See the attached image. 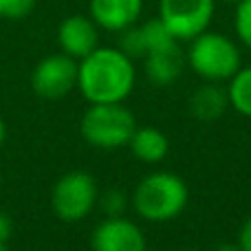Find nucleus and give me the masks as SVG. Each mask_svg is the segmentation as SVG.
Returning a JSON list of instances; mask_svg holds the SVG:
<instances>
[{
    "instance_id": "nucleus-1",
    "label": "nucleus",
    "mask_w": 251,
    "mask_h": 251,
    "mask_svg": "<svg viewBox=\"0 0 251 251\" xmlns=\"http://www.w3.org/2000/svg\"><path fill=\"white\" fill-rule=\"evenodd\" d=\"M137 82L132 57L117 47H97L77 62V88L88 104H122Z\"/></svg>"
},
{
    "instance_id": "nucleus-2",
    "label": "nucleus",
    "mask_w": 251,
    "mask_h": 251,
    "mask_svg": "<svg viewBox=\"0 0 251 251\" xmlns=\"http://www.w3.org/2000/svg\"><path fill=\"white\" fill-rule=\"evenodd\" d=\"M185 62L201 79L221 84L229 82L243 66V55L229 35L207 29L190 40Z\"/></svg>"
},
{
    "instance_id": "nucleus-3",
    "label": "nucleus",
    "mask_w": 251,
    "mask_h": 251,
    "mask_svg": "<svg viewBox=\"0 0 251 251\" xmlns=\"http://www.w3.org/2000/svg\"><path fill=\"white\" fill-rule=\"evenodd\" d=\"M187 185L172 172H154L139 181L132 194L134 212L148 223L176 218L187 205Z\"/></svg>"
},
{
    "instance_id": "nucleus-4",
    "label": "nucleus",
    "mask_w": 251,
    "mask_h": 251,
    "mask_svg": "<svg viewBox=\"0 0 251 251\" xmlns=\"http://www.w3.org/2000/svg\"><path fill=\"white\" fill-rule=\"evenodd\" d=\"M137 130L132 110L122 104H91L79 122V132L86 143L101 150L128 146L132 132Z\"/></svg>"
},
{
    "instance_id": "nucleus-5",
    "label": "nucleus",
    "mask_w": 251,
    "mask_h": 251,
    "mask_svg": "<svg viewBox=\"0 0 251 251\" xmlns=\"http://www.w3.org/2000/svg\"><path fill=\"white\" fill-rule=\"evenodd\" d=\"M100 192L97 181L88 172L73 170L57 178L51 192V207L55 216L64 223H77L86 218L97 205Z\"/></svg>"
},
{
    "instance_id": "nucleus-6",
    "label": "nucleus",
    "mask_w": 251,
    "mask_h": 251,
    "mask_svg": "<svg viewBox=\"0 0 251 251\" xmlns=\"http://www.w3.org/2000/svg\"><path fill=\"white\" fill-rule=\"evenodd\" d=\"M216 0H159L156 16L165 22L174 38L181 42H190L199 33L209 29Z\"/></svg>"
},
{
    "instance_id": "nucleus-7",
    "label": "nucleus",
    "mask_w": 251,
    "mask_h": 251,
    "mask_svg": "<svg viewBox=\"0 0 251 251\" xmlns=\"http://www.w3.org/2000/svg\"><path fill=\"white\" fill-rule=\"evenodd\" d=\"M31 86L42 100L57 101L77 88V60L66 53H51L35 64Z\"/></svg>"
},
{
    "instance_id": "nucleus-8",
    "label": "nucleus",
    "mask_w": 251,
    "mask_h": 251,
    "mask_svg": "<svg viewBox=\"0 0 251 251\" xmlns=\"http://www.w3.org/2000/svg\"><path fill=\"white\" fill-rule=\"evenodd\" d=\"M93 251H148V243L137 223L124 216H106L91 234Z\"/></svg>"
},
{
    "instance_id": "nucleus-9",
    "label": "nucleus",
    "mask_w": 251,
    "mask_h": 251,
    "mask_svg": "<svg viewBox=\"0 0 251 251\" xmlns=\"http://www.w3.org/2000/svg\"><path fill=\"white\" fill-rule=\"evenodd\" d=\"M57 44L62 53L79 62L100 47V26L91 16H69L57 26Z\"/></svg>"
},
{
    "instance_id": "nucleus-10",
    "label": "nucleus",
    "mask_w": 251,
    "mask_h": 251,
    "mask_svg": "<svg viewBox=\"0 0 251 251\" xmlns=\"http://www.w3.org/2000/svg\"><path fill=\"white\" fill-rule=\"evenodd\" d=\"M143 11V0H88V16L95 25L110 33L137 25Z\"/></svg>"
},
{
    "instance_id": "nucleus-11",
    "label": "nucleus",
    "mask_w": 251,
    "mask_h": 251,
    "mask_svg": "<svg viewBox=\"0 0 251 251\" xmlns=\"http://www.w3.org/2000/svg\"><path fill=\"white\" fill-rule=\"evenodd\" d=\"M185 64L187 62L185 53L181 49V42L159 49V51H152L143 57V71H146L148 79L154 86H172L181 77Z\"/></svg>"
},
{
    "instance_id": "nucleus-12",
    "label": "nucleus",
    "mask_w": 251,
    "mask_h": 251,
    "mask_svg": "<svg viewBox=\"0 0 251 251\" xmlns=\"http://www.w3.org/2000/svg\"><path fill=\"white\" fill-rule=\"evenodd\" d=\"M229 108L227 88H223L218 82H207L199 86L190 97V113L199 122H216Z\"/></svg>"
},
{
    "instance_id": "nucleus-13",
    "label": "nucleus",
    "mask_w": 251,
    "mask_h": 251,
    "mask_svg": "<svg viewBox=\"0 0 251 251\" xmlns=\"http://www.w3.org/2000/svg\"><path fill=\"white\" fill-rule=\"evenodd\" d=\"M130 152L143 163H159L168 156L170 152V141L163 134V130L154 128V126H141L132 132L128 141Z\"/></svg>"
},
{
    "instance_id": "nucleus-14",
    "label": "nucleus",
    "mask_w": 251,
    "mask_h": 251,
    "mask_svg": "<svg viewBox=\"0 0 251 251\" xmlns=\"http://www.w3.org/2000/svg\"><path fill=\"white\" fill-rule=\"evenodd\" d=\"M229 106L238 115L251 119V66H240L227 84Z\"/></svg>"
},
{
    "instance_id": "nucleus-15",
    "label": "nucleus",
    "mask_w": 251,
    "mask_h": 251,
    "mask_svg": "<svg viewBox=\"0 0 251 251\" xmlns=\"http://www.w3.org/2000/svg\"><path fill=\"white\" fill-rule=\"evenodd\" d=\"M139 29H141V35H143V44H146V55L152 51H159V49L172 47V44L181 42V40L174 38V33L165 26V22L159 16L139 25Z\"/></svg>"
},
{
    "instance_id": "nucleus-16",
    "label": "nucleus",
    "mask_w": 251,
    "mask_h": 251,
    "mask_svg": "<svg viewBox=\"0 0 251 251\" xmlns=\"http://www.w3.org/2000/svg\"><path fill=\"white\" fill-rule=\"evenodd\" d=\"M128 57L137 60V57H146V44H143V35L139 25H132L128 29L119 31V47Z\"/></svg>"
},
{
    "instance_id": "nucleus-17",
    "label": "nucleus",
    "mask_w": 251,
    "mask_h": 251,
    "mask_svg": "<svg viewBox=\"0 0 251 251\" xmlns=\"http://www.w3.org/2000/svg\"><path fill=\"white\" fill-rule=\"evenodd\" d=\"M234 29L238 40L251 51V0H238L236 2Z\"/></svg>"
},
{
    "instance_id": "nucleus-18",
    "label": "nucleus",
    "mask_w": 251,
    "mask_h": 251,
    "mask_svg": "<svg viewBox=\"0 0 251 251\" xmlns=\"http://www.w3.org/2000/svg\"><path fill=\"white\" fill-rule=\"evenodd\" d=\"M38 0H0V18L4 20H22L35 9Z\"/></svg>"
},
{
    "instance_id": "nucleus-19",
    "label": "nucleus",
    "mask_w": 251,
    "mask_h": 251,
    "mask_svg": "<svg viewBox=\"0 0 251 251\" xmlns=\"http://www.w3.org/2000/svg\"><path fill=\"white\" fill-rule=\"evenodd\" d=\"M97 203H100L101 212H104L106 216H122L128 201H126L124 192L108 190V192H104V196H100V199H97Z\"/></svg>"
},
{
    "instance_id": "nucleus-20",
    "label": "nucleus",
    "mask_w": 251,
    "mask_h": 251,
    "mask_svg": "<svg viewBox=\"0 0 251 251\" xmlns=\"http://www.w3.org/2000/svg\"><path fill=\"white\" fill-rule=\"evenodd\" d=\"M11 234H13L11 216H9V214H4V212H0V251H7Z\"/></svg>"
},
{
    "instance_id": "nucleus-21",
    "label": "nucleus",
    "mask_w": 251,
    "mask_h": 251,
    "mask_svg": "<svg viewBox=\"0 0 251 251\" xmlns=\"http://www.w3.org/2000/svg\"><path fill=\"white\" fill-rule=\"evenodd\" d=\"M238 247H240V251H251V216L243 223V227H240Z\"/></svg>"
},
{
    "instance_id": "nucleus-22",
    "label": "nucleus",
    "mask_w": 251,
    "mask_h": 251,
    "mask_svg": "<svg viewBox=\"0 0 251 251\" xmlns=\"http://www.w3.org/2000/svg\"><path fill=\"white\" fill-rule=\"evenodd\" d=\"M214 251H240L238 243H225V245H218Z\"/></svg>"
},
{
    "instance_id": "nucleus-23",
    "label": "nucleus",
    "mask_w": 251,
    "mask_h": 251,
    "mask_svg": "<svg viewBox=\"0 0 251 251\" xmlns=\"http://www.w3.org/2000/svg\"><path fill=\"white\" fill-rule=\"evenodd\" d=\"M2 141H4V122L0 119V146H2Z\"/></svg>"
},
{
    "instance_id": "nucleus-24",
    "label": "nucleus",
    "mask_w": 251,
    "mask_h": 251,
    "mask_svg": "<svg viewBox=\"0 0 251 251\" xmlns=\"http://www.w3.org/2000/svg\"><path fill=\"white\" fill-rule=\"evenodd\" d=\"M231 2H238V0H231Z\"/></svg>"
}]
</instances>
